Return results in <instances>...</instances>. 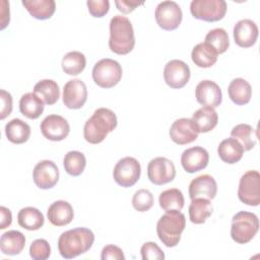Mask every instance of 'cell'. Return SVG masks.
Returning a JSON list of instances; mask_svg holds the SVG:
<instances>
[{
    "instance_id": "6da1fadb",
    "label": "cell",
    "mask_w": 260,
    "mask_h": 260,
    "mask_svg": "<svg viewBox=\"0 0 260 260\" xmlns=\"http://www.w3.org/2000/svg\"><path fill=\"white\" fill-rule=\"evenodd\" d=\"M94 242L93 233L87 228L63 232L58 239V250L65 259H72L87 252Z\"/></svg>"
},
{
    "instance_id": "7a4b0ae2",
    "label": "cell",
    "mask_w": 260,
    "mask_h": 260,
    "mask_svg": "<svg viewBox=\"0 0 260 260\" xmlns=\"http://www.w3.org/2000/svg\"><path fill=\"white\" fill-rule=\"evenodd\" d=\"M117 116L112 110L108 108H99L85 122L83 127V137L91 144L101 143L107 135L117 127Z\"/></svg>"
},
{
    "instance_id": "3957f363",
    "label": "cell",
    "mask_w": 260,
    "mask_h": 260,
    "mask_svg": "<svg viewBox=\"0 0 260 260\" xmlns=\"http://www.w3.org/2000/svg\"><path fill=\"white\" fill-rule=\"evenodd\" d=\"M135 46L131 21L122 15H115L110 21L109 48L118 55H127Z\"/></svg>"
},
{
    "instance_id": "277c9868",
    "label": "cell",
    "mask_w": 260,
    "mask_h": 260,
    "mask_svg": "<svg viewBox=\"0 0 260 260\" xmlns=\"http://www.w3.org/2000/svg\"><path fill=\"white\" fill-rule=\"evenodd\" d=\"M186 226L185 215L179 210L166 211L156 223V234L160 242L169 248L176 247Z\"/></svg>"
},
{
    "instance_id": "5b68a950",
    "label": "cell",
    "mask_w": 260,
    "mask_h": 260,
    "mask_svg": "<svg viewBox=\"0 0 260 260\" xmlns=\"http://www.w3.org/2000/svg\"><path fill=\"white\" fill-rule=\"evenodd\" d=\"M259 231L257 215L249 211H239L232 218L231 237L238 244L249 243Z\"/></svg>"
},
{
    "instance_id": "8992f818",
    "label": "cell",
    "mask_w": 260,
    "mask_h": 260,
    "mask_svg": "<svg viewBox=\"0 0 260 260\" xmlns=\"http://www.w3.org/2000/svg\"><path fill=\"white\" fill-rule=\"evenodd\" d=\"M122 67L116 60L105 58L98 61L92 68V79L100 87L111 88L122 78Z\"/></svg>"
},
{
    "instance_id": "52a82bcc",
    "label": "cell",
    "mask_w": 260,
    "mask_h": 260,
    "mask_svg": "<svg viewBox=\"0 0 260 260\" xmlns=\"http://www.w3.org/2000/svg\"><path fill=\"white\" fill-rule=\"evenodd\" d=\"M226 9L228 6L224 0H193L190 4L192 16L207 22L222 19Z\"/></svg>"
},
{
    "instance_id": "ba28073f",
    "label": "cell",
    "mask_w": 260,
    "mask_h": 260,
    "mask_svg": "<svg viewBox=\"0 0 260 260\" xmlns=\"http://www.w3.org/2000/svg\"><path fill=\"white\" fill-rule=\"evenodd\" d=\"M140 164L135 157L132 156H125L119 159L113 171L115 182L124 188L135 185L140 178Z\"/></svg>"
},
{
    "instance_id": "9c48e42d",
    "label": "cell",
    "mask_w": 260,
    "mask_h": 260,
    "mask_svg": "<svg viewBox=\"0 0 260 260\" xmlns=\"http://www.w3.org/2000/svg\"><path fill=\"white\" fill-rule=\"evenodd\" d=\"M240 201L249 206L260 204V174L258 171H247L240 179L238 188Z\"/></svg>"
},
{
    "instance_id": "30bf717a",
    "label": "cell",
    "mask_w": 260,
    "mask_h": 260,
    "mask_svg": "<svg viewBox=\"0 0 260 260\" xmlns=\"http://www.w3.org/2000/svg\"><path fill=\"white\" fill-rule=\"evenodd\" d=\"M158 26L165 30H174L181 24L183 14L181 7L175 1H162L157 4L154 12Z\"/></svg>"
},
{
    "instance_id": "8fae6325",
    "label": "cell",
    "mask_w": 260,
    "mask_h": 260,
    "mask_svg": "<svg viewBox=\"0 0 260 260\" xmlns=\"http://www.w3.org/2000/svg\"><path fill=\"white\" fill-rule=\"evenodd\" d=\"M147 176L149 181L157 186L172 182L176 177L174 162L164 156L152 158L147 166Z\"/></svg>"
},
{
    "instance_id": "7c38bea8",
    "label": "cell",
    "mask_w": 260,
    "mask_h": 260,
    "mask_svg": "<svg viewBox=\"0 0 260 260\" xmlns=\"http://www.w3.org/2000/svg\"><path fill=\"white\" fill-rule=\"evenodd\" d=\"M32 179L37 187L43 190L53 188L59 181V170L53 160L39 161L32 172Z\"/></svg>"
},
{
    "instance_id": "4fadbf2b",
    "label": "cell",
    "mask_w": 260,
    "mask_h": 260,
    "mask_svg": "<svg viewBox=\"0 0 260 260\" xmlns=\"http://www.w3.org/2000/svg\"><path fill=\"white\" fill-rule=\"evenodd\" d=\"M190 68L182 60L169 61L164 69L165 82L172 88L184 87L190 79Z\"/></svg>"
},
{
    "instance_id": "5bb4252c",
    "label": "cell",
    "mask_w": 260,
    "mask_h": 260,
    "mask_svg": "<svg viewBox=\"0 0 260 260\" xmlns=\"http://www.w3.org/2000/svg\"><path fill=\"white\" fill-rule=\"evenodd\" d=\"M41 132L45 138L51 141H61L65 139L70 131L69 123L60 115L47 116L40 125Z\"/></svg>"
},
{
    "instance_id": "9a60e30c",
    "label": "cell",
    "mask_w": 260,
    "mask_h": 260,
    "mask_svg": "<svg viewBox=\"0 0 260 260\" xmlns=\"http://www.w3.org/2000/svg\"><path fill=\"white\" fill-rule=\"evenodd\" d=\"M63 104L68 109L77 110L83 107L87 100V88L81 79H71L63 87Z\"/></svg>"
},
{
    "instance_id": "2e32d148",
    "label": "cell",
    "mask_w": 260,
    "mask_h": 260,
    "mask_svg": "<svg viewBox=\"0 0 260 260\" xmlns=\"http://www.w3.org/2000/svg\"><path fill=\"white\" fill-rule=\"evenodd\" d=\"M169 134L176 144L185 145L195 141L199 132L192 119L180 118L173 122Z\"/></svg>"
},
{
    "instance_id": "e0dca14e",
    "label": "cell",
    "mask_w": 260,
    "mask_h": 260,
    "mask_svg": "<svg viewBox=\"0 0 260 260\" xmlns=\"http://www.w3.org/2000/svg\"><path fill=\"white\" fill-rule=\"evenodd\" d=\"M209 161L208 151L201 146H193L183 151L181 155V165L183 169L193 174L205 169Z\"/></svg>"
},
{
    "instance_id": "ac0fdd59",
    "label": "cell",
    "mask_w": 260,
    "mask_h": 260,
    "mask_svg": "<svg viewBox=\"0 0 260 260\" xmlns=\"http://www.w3.org/2000/svg\"><path fill=\"white\" fill-rule=\"evenodd\" d=\"M195 96L200 105L216 108L221 104L222 93L219 85L211 80L200 81L195 88Z\"/></svg>"
},
{
    "instance_id": "d6986e66",
    "label": "cell",
    "mask_w": 260,
    "mask_h": 260,
    "mask_svg": "<svg viewBox=\"0 0 260 260\" xmlns=\"http://www.w3.org/2000/svg\"><path fill=\"white\" fill-rule=\"evenodd\" d=\"M189 197L213 199L217 192V184L214 178L210 175L204 174L194 178L189 184Z\"/></svg>"
},
{
    "instance_id": "ffe728a7",
    "label": "cell",
    "mask_w": 260,
    "mask_h": 260,
    "mask_svg": "<svg viewBox=\"0 0 260 260\" xmlns=\"http://www.w3.org/2000/svg\"><path fill=\"white\" fill-rule=\"evenodd\" d=\"M234 41L241 48L252 47L258 38V26L252 19L239 20L233 30Z\"/></svg>"
},
{
    "instance_id": "44dd1931",
    "label": "cell",
    "mask_w": 260,
    "mask_h": 260,
    "mask_svg": "<svg viewBox=\"0 0 260 260\" xmlns=\"http://www.w3.org/2000/svg\"><path fill=\"white\" fill-rule=\"evenodd\" d=\"M47 216L53 225L64 226L72 221L74 211L69 202L65 200H57L49 206Z\"/></svg>"
},
{
    "instance_id": "7402d4cb",
    "label": "cell",
    "mask_w": 260,
    "mask_h": 260,
    "mask_svg": "<svg viewBox=\"0 0 260 260\" xmlns=\"http://www.w3.org/2000/svg\"><path fill=\"white\" fill-rule=\"evenodd\" d=\"M25 246V238L19 231L5 232L0 238V250L3 254L14 256L18 255Z\"/></svg>"
},
{
    "instance_id": "603a6c76",
    "label": "cell",
    "mask_w": 260,
    "mask_h": 260,
    "mask_svg": "<svg viewBox=\"0 0 260 260\" xmlns=\"http://www.w3.org/2000/svg\"><path fill=\"white\" fill-rule=\"evenodd\" d=\"M192 121L198 129L199 133H206L211 131L218 122V115L214 108L203 106L193 113Z\"/></svg>"
},
{
    "instance_id": "cb8c5ba5",
    "label": "cell",
    "mask_w": 260,
    "mask_h": 260,
    "mask_svg": "<svg viewBox=\"0 0 260 260\" xmlns=\"http://www.w3.org/2000/svg\"><path fill=\"white\" fill-rule=\"evenodd\" d=\"M217 153L222 161L233 165L241 160L244 154V148L237 139L230 137L219 143Z\"/></svg>"
},
{
    "instance_id": "d4e9b609",
    "label": "cell",
    "mask_w": 260,
    "mask_h": 260,
    "mask_svg": "<svg viewBox=\"0 0 260 260\" xmlns=\"http://www.w3.org/2000/svg\"><path fill=\"white\" fill-rule=\"evenodd\" d=\"M228 93L233 103L238 106H244L251 100L252 87L246 79L239 77L233 79L230 82Z\"/></svg>"
},
{
    "instance_id": "484cf974",
    "label": "cell",
    "mask_w": 260,
    "mask_h": 260,
    "mask_svg": "<svg viewBox=\"0 0 260 260\" xmlns=\"http://www.w3.org/2000/svg\"><path fill=\"white\" fill-rule=\"evenodd\" d=\"M21 3L32 17L40 20L51 18L56 10L54 0H22Z\"/></svg>"
},
{
    "instance_id": "4316f807",
    "label": "cell",
    "mask_w": 260,
    "mask_h": 260,
    "mask_svg": "<svg viewBox=\"0 0 260 260\" xmlns=\"http://www.w3.org/2000/svg\"><path fill=\"white\" fill-rule=\"evenodd\" d=\"M191 58L193 63L200 68H209L217 61V53L205 42L197 44L192 52Z\"/></svg>"
},
{
    "instance_id": "83f0119b",
    "label": "cell",
    "mask_w": 260,
    "mask_h": 260,
    "mask_svg": "<svg viewBox=\"0 0 260 260\" xmlns=\"http://www.w3.org/2000/svg\"><path fill=\"white\" fill-rule=\"evenodd\" d=\"M5 135L10 142L21 144L28 140L30 136V127L24 121L15 118L5 125Z\"/></svg>"
},
{
    "instance_id": "f1b7e54d",
    "label": "cell",
    "mask_w": 260,
    "mask_h": 260,
    "mask_svg": "<svg viewBox=\"0 0 260 260\" xmlns=\"http://www.w3.org/2000/svg\"><path fill=\"white\" fill-rule=\"evenodd\" d=\"M18 224L27 231H38L44 225V214L35 207L27 206L19 210L17 214Z\"/></svg>"
},
{
    "instance_id": "f546056e",
    "label": "cell",
    "mask_w": 260,
    "mask_h": 260,
    "mask_svg": "<svg viewBox=\"0 0 260 260\" xmlns=\"http://www.w3.org/2000/svg\"><path fill=\"white\" fill-rule=\"evenodd\" d=\"M44 104L35 92H26L19 100V111L26 118L35 120L42 115Z\"/></svg>"
},
{
    "instance_id": "4dcf8cb0",
    "label": "cell",
    "mask_w": 260,
    "mask_h": 260,
    "mask_svg": "<svg viewBox=\"0 0 260 260\" xmlns=\"http://www.w3.org/2000/svg\"><path fill=\"white\" fill-rule=\"evenodd\" d=\"M189 218L195 224H201L212 214L213 207L209 199L195 198L189 205Z\"/></svg>"
},
{
    "instance_id": "1f68e13d",
    "label": "cell",
    "mask_w": 260,
    "mask_h": 260,
    "mask_svg": "<svg viewBox=\"0 0 260 260\" xmlns=\"http://www.w3.org/2000/svg\"><path fill=\"white\" fill-rule=\"evenodd\" d=\"M32 92L49 106L57 103L60 98L59 85L53 79H43L38 81L34 86Z\"/></svg>"
},
{
    "instance_id": "d6a6232c",
    "label": "cell",
    "mask_w": 260,
    "mask_h": 260,
    "mask_svg": "<svg viewBox=\"0 0 260 260\" xmlns=\"http://www.w3.org/2000/svg\"><path fill=\"white\" fill-rule=\"evenodd\" d=\"M159 206L165 211L179 210L181 211L184 207L185 199L181 190L177 188H171L162 191L158 197Z\"/></svg>"
},
{
    "instance_id": "836d02e7",
    "label": "cell",
    "mask_w": 260,
    "mask_h": 260,
    "mask_svg": "<svg viewBox=\"0 0 260 260\" xmlns=\"http://www.w3.org/2000/svg\"><path fill=\"white\" fill-rule=\"evenodd\" d=\"M62 69L68 75H78L81 73L86 65L85 56L78 51H71L64 55L62 62Z\"/></svg>"
},
{
    "instance_id": "e575fe53",
    "label": "cell",
    "mask_w": 260,
    "mask_h": 260,
    "mask_svg": "<svg viewBox=\"0 0 260 260\" xmlns=\"http://www.w3.org/2000/svg\"><path fill=\"white\" fill-rule=\"evenodd\" d=\"M63 166L68 175L77 177L83 173L86 166V158L82 152L71 150L65 154Z\"/></svg>"
},
{
    "instance_id": "d590c367",
    "label": "cell",
    "mask_w": 260,
    "mask_h": 260,
    "mask_svg": "<svg viewBox=\"0 0 260 260\" xmlns=\"http://www.w3.org/2000/svg\"><path fill=\"white\" fill-rule=\"evenodd\" d=\"M204 42L213 48L217 55L224 53L230 46L229 35L226 30L221 27H216L209 30L205 36Z\"/></svg>"
},
{
    "instance_id": "8d00e7d4",
    "label": "cell",
    "mask_w": 260,
    "mask_h": 260,
    "mask_svg": "<svg viewBox=\"0 0 260 260\" xmlns=\"http://www.w3.org/2000/svg\"><path fill=\"white\" fill-rule=\"evenodd\" d=\"M254 129L249 124H238L231 131V137L237 139L244 148V151L251 150L255 144L256 140L253 138Z\"/></svg>"
},
{
    "instance_id": "74e56055",
    "label": "cell",
    "mask_w": 260,
    "mask_h": 260,
    "mask_svg": "<svg viewBox=\"0 0 260 260\" xmlns=\"http://www.w3.org/2000/svg\"><path fill=\"white\" fill-rule=\"evenodd\" d=\"M154 202L153 195L147 189L137 190L132 197V206L139 212H145L149 210Z\"/></svg>"
},
{
    "instance_id": "f35d334b",
    "label": "cell",
    "mask_w": 260,
    "mask_h": 260,
    "mask_svg": "<svg viewBox=\"0 0 260 260\" xmlns=\"http://www.w3.org/2000/svg\"><path fill=\"white\" fill-rule=\"evenodd\" d=\"M51 255V247L47 240L37 239L29 246V256L34 260H46Z\"/></svg>"
},
{
    "instance_id": "ab89813d",
    "label": "cell",
    "mask_w": 260,
    "mask_h": 260,
    "mask_svg": "<svg viewBox=\"0 0 260 260\" xmlns=\"http://www.w3.org/2000/svg\"><path fill=\"white\" fill-rule=\"evenodd\" d=\"M141 258L143 260H164L165 254L162 250L154 242H146L140 249Z\"/></svg>"
},
{
    "instance_id": "60d3db41",
    "label": "cell",
    "mask_w": 260,
    "mask_h": 260,
    "mask_svg": "<svg viewBox=\"0 0 260 260\" xmlns=\"http://www.w3.org/2000/svg\"><path fill=\"white\" fill-rule=\"evenodd\" d=\"M86 5L93 17H103L110 9V2L108 0H88Z\"/></svg>"
},
{
    "instance_id": "b9f144b4",
    "label": "cell",
    "mask_w": 260,
    "mask_h": 260,
    "mask_svg": "<svg viewBox=\"0 0 260 260\" xmlns=\"http://www.w3.org/2000/svg\"><path fill=\"white\" fill-rule=\"evenodd\" d=\"M102 260H124L125 256L122 249L116 245H107L101 254Z\"/></svg>"
},
{
    "instance_id": "7bdbcfd3",
    "label": "cell",
    "mask_w": 260,
    "mask_h": 260,
    "mask_svg": "<svg viewBox=\"0 0 260 260\" xmlns=\"http://www.w3.org/2000/svg\"><path fill=\"white\" fill-rule=\"evenodd\" d=\"M0 101H1L0 119L4 120L12 112V96L8 91L1 89L0 90Z\"/></svg>"
},
{
    "instance_id": "ee69618b",
    "label": "cell",
    "mask_w": 260,
    "mask_h": 260,
    "mask_svg": "<svg viewBox=\"0 0 260 260\" xmlns=\"http://www.w3.org/2000/svg\"><path fill=\"white\" fill-rule=\"evenodd\" d=\"M116 7L119 11L122 13H130L132 12L137 6L142 5V1H137V0H116L115 1Z\"/></svg>"
},
{
    "instance_id": "f6af8a7d",
    "label": "cell",
    "mask_w": 260,
    "mask_h": 260,
    "mask_svg": "<svg viewBox=\"0 0 260 260\" xmlns=\"http://www.w3.org/2000/svg\"><path fill=\"white\" fill-rule=\"evenodd\" d=\"M0 214H1V221H0V229L4 230L6 228H8L11 222H12V214L11 211L5 207V206H1L0 207Z\"/></svg>"
},
{
    "instance_id": "bcb514c9",
    "label": "cell",
    "mask_w": 260,
    "mask_h": 260,
    "mask_svg": "<svg viewBox=\"0 0 260 260\" xmlns=\"http://www.w3.org/2000/svg\"><path fill=\"white\" fill-rule=\"evenodd\" d=\"M1 29H4L10 20L9 14V3L5 0L1 1Z\"/></svg>"
}]
</instances>
